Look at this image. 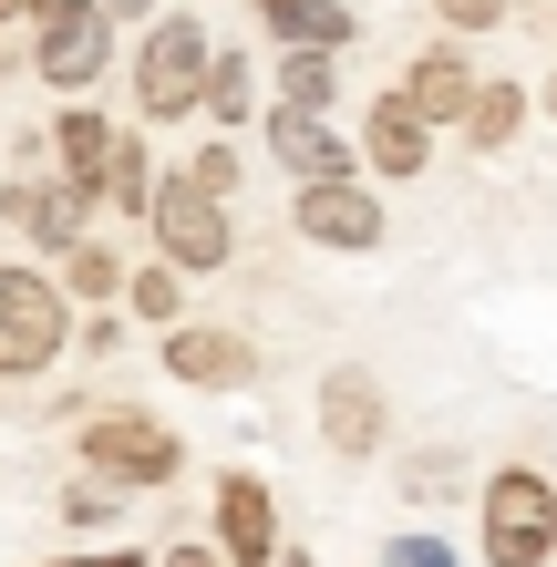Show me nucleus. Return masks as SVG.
<instances>
[{"instance_id":"obj_1","label":"nucleus","mask_w":557,"mask_h":567,"mask_svg":"<svg viewBox=\"0 0 557 567\" xmlns=\"http://www.w3.org/2000/svg\"><path fill=\"white\" fill-rule=\"evenodd\" d=\"M475 547H485V567H547L557 557V485L537 464H496V475H485Z\"/></svg>"},{"instance_id":"obj_2","label":"nucleus","mask_w":557,"mask_h":567,"mask_svg":"<svg viewBox=\"0 0 557 567\" xmlns=\"http://www.w3.org/2000/svg\"><path fill=\"white\" fill-rule=\"evenodd\" d=\"M207 62H217V42H207V21H196V11L145 21V52H135V114H145V124H186L196 93H207Z\"/></svg>"},{"instance_id":"obj_3","label":"nucleus","mask_w":557,"mask_h":567,"mask_svg":"<svg viewBox=\"0 0 557 567\" xmlns=\"http://www.w3.org/2000/svg\"><path fill=\"white\" fill-rule=\"evenodd\" d=\"M62 351H73L62 279H42V269H0V382H42Z\"/></svg>"},{"instance_id":"obj_4","label":"nucleus","mask_w":557,"mask_h":567,"mask_svg":"<svg viewBox=\"0 0 557 567\" xmlns=\"http://www.w3.org/2000/svg\"><path fill=\"white\" fill-rule=\"evenodd\" d=\"M145 227H155V248H166L186 279H217L227 258H238V227H227V196H217V186H196L186 165H176L166 186H155V217H145Z\"/></svg>"},{"instance_id":"obj_5","label":"nucleus","mask_w":557,"mask_h":567,"mask_svg":"<svg viewBox=\"0 0 557 567\" xmlns=\"http://www.w3.org/2000/svg\"><path fill=\"white\" fill-rule=\"evenodd\" d=\"M104 62H114V11L104 0H52V11L31 21V73L52 93H83Z\"/></svg>"},{"instance_id":"obj_6","label":"nucleus","mask_w":557,"mask_h":567,"mask_svg":"<svg viewBox=\"0 0 557 567\" xmlns=\"http://www.w3.org/2000/svg\"><path fill=\"white\" fill-rule=\"evenodd\" d=\"M176 464H186V444L155 413H104V423L83 433V475H104L124 495H135V485H176Z\"/></svg>"},{"instance_id":"obj_7","label":"nucleus","mask_w":557,"mask_h":567,"mask_svg":"<svg viewBox=\"0 0 557 567\" xmlns=\"http://www.w3.org/2000/svg\"><path fill=\"white\" fill-rule=\"evenodd\" d=\"M93 207H104V196H93V186H73L62 165H42V176L21 165V186H0V217H11L31 248H52V258L83 238V217H93Z\"/></svg>"},{"instance_id":"obj_8","label":"nucleus","mask_w":557,"mask_h":567,"mask_svg":"<svg viewBox=\"0 0 557 567\" xmlns=\"http://www.w3.org/2000/svg\"><path fill=\"white\" fill-rule=\"evenodd\" d=\"M289 227H300L310 248L362 258V248H382V196H372L362 176H341V186H300V196H289Z\"/></svg>"},{"instance_id":"obj_9","label":"nucleus","mask_w":557,"mask_h":567,"mask_svg":"<svg viewBox=\"0 0 557 567\" xmlns=\"http://www.w3.org/2000/svg\"><path fill=\"white\" fill-rule=\"evenodd\" d=\"M269 155L289 165V186H341V176H362V145H341L331 114H310V104H269Z\"/></svg>"},{"instance_id":"obj_10","label":"nucleus","mask_w":557,"mask_h":567,"mask_svg":"<svg viewBox=\"0 0 557 567\" xmlns=\"http://www.w3.org/2000/svg\"><path fill=\"white\" fill-rule=\"evenodd\" d=\"M155 361H166L186 392H248L258 382V351L238 341V330H207V320H176L166 341H155Z\"/></svg>"},{"instance_id":"obj_11","label":"nucleus","mask_w":557,"mask_h":567,"mask_svg":"<svg viewBox=\"0 0 557 567\" xmlns=\"http://www.w3.org/2000/svg\"><path fill=\"white\" fill-rule=\"evenodd\" d=\"M382 433H392V403H382L372 372H351V361H341V372H320V444L362 464V454H382Z\"/></svg>"},{"instance_id":"obj_12","label":"nucleus","mask_w":557,"mask_h":567,"mask_svg":"<svg viewBox=\"0 0 557 567\" xmlns=\"http://www.w3.org/2000/svg\"><path fill=\"white\" fill-rule=\"evenodd\" d=\"M217 547H227V567H279V506L238 464L217 475Z\"/></svg>"},{"instance_id":"obj_13","label":"nucleus","mask_w":557,"mask_h":567,"mask_svg":"<svg viewBox=\"0 0 557 567\" xmlns=\"http://www.w3.org/2000/svg\"><path fill=\"white\" fill-rule=\"evenodd\" d=\"M362 165H372V176H392V186H413L423 165H434V124L403 104V83H392L382 104L362 114Z\"/></svg>"},{"instance_id":"obj_14","label":"nucleus","mask_w":557,"mask_h":567,"mask_svg":"<svg viewBox=\"0 0 557 567\" xmlns=\"http://www.w3.org/2000/svg\"><path fill=\"white\" fill-rule=\"evenodd\" d=\"M403 104H413L423 124H465V104H475V73H465V52H454V42L413 52V73H403Z\"/></svg>"},{"instance_id":"obj_15","label":"nucleus","mask_w":557,"mask_h":567,"mask_svg":"<svg viewBox=\"0 0 557 567\" xmlns=\"http://www.w3.org/2000/svg\"><path fill=\"white\" fill-rule=\"evenodd\" d=\"M114 135H124L114 114H93V104H62L42 145H52V165H62L73 186H93V196H104V155H114Z\"/></svg>"},{"instance_id":"obj_16","label":"nucleus","mask_w":557,"mask_h":567,"mask_svg":"<svg viewBox=\"0 0 557 567\" xmlns=\"http://www.w3.org/2000/svg\"><path fill=\"white\" fill-rule=\"evenodd\" d=\"M258 21H269V42L279 52H341L351 31V0H258Z\"/></svg>"},{"instance_id":"obj_17","label":"nucleus","mask_w":557,"mask_h":567,"mask_svg":"<svg viewBox=\"0 0 557 567\" xmlns=\"http://www.w3.org/2000/svg\"><path fill=\"white\" fill-rule=\"evenodd\" d=\"M155 186L166 176H155V155H145V124H124L114 155H104V207L114 217H155Z\"/></svg>"},{"instance_id":"obj_18","label":"nucleus","mask_w":557,"mask_h":567,"mask_svg":"<svg viewBox=\"0 0 557 567\" xmlns=\"http://www.w3.org/2000/svg\"><path fill=\"white\" fill-rule=\"evenodd\" d=\"M124 279H135V269H124V258H114L104 238H73V248H62V299H93V310H124Z\"/></svg>"},{"instance_id":"obj_19","label":"nucleus","mask_w":557,"mask_h":567,"mask_svg":"<svg viewBox=\"0 0 557 567\" xmlns=\"http://www.w3.org/2000/svg\"><path fill=\"white\" fill-rule=\"evenodd\" d=\"M516 124H527V83H475V104H465V145H475V155H496V145H516Z\"/></svg>"},{"instance_id":"obj_20","label":"nucleus","mask_w":557,"mask_h":567,"mask_svg":"<svg viewBox=\"0 0 557 567\" xmlns=\"http://www.w3.org/2000/svg\"><path fill=\"white\" fill-rule=\"evenodd\" d=\"M196 114H207V124H248V114H258V62H248V52H217Z\"/></svg>"},{"instance_id":"obj_21","label":"nucleus","mask_w":557,"mask_h":567,"mask_svg":"<svg viewBox=\"0 0 557 567\" xmlns=\"http://www.w3.org/2000/svg\"><path fill=\"white\" fill-rule=\"evenodd\" d=\"M279 104L331 114L341 104V52H279Z\"/></svg>"},{"instance_id":"obj_22","label":"nucleus","mask_w":557,"mask_h":567,"mask_svg":"<svg viewBox=\"0 0 557 567\" xmlns=\"http://www.w3.org/2000/svg\"><path fill=\"white\" fill-rule=\"evenodd\" d=\"M124 310L155 320V330H176V310H186V269H176V258H166V269H135V279H124Z\"/></svg>"},{"instance_id":"obj_23","label":"nucleus","mask_w":557,"mask_h":567,"mask_svg":"<svg viewBox=\"0 0 557 567\" xmlns=\"http://www.w3.org/2000/svg\"><path fill=\"white\" fill-rule=\"evenodd\" d=\"M114 516H124V485H104V475L62 495V526H114Z\"/></svg>"},{"instance_id":"obj_24","label":"nucleus","mask_w":557,"mask_h":567,"mask_svg":"<svg viewBox=\"0 0 557 567\" xmlns=\"http://www.w3.org/2000/svg\"><path fill=\"white\" fill-rule=\"evenodd\" d=\"M506 11H516V0H434L444 31H506Z\"/></svg>"},{"instance_id":"obj_25","label":"nucleus","mask_w":557,"mask_h":567,"mask_svg":"<svg viewBox=\"0 0 557 567\" xmlns=\"http://www.w3.org/2000/svg\"><path fill=\"white\" fill-rule=\"evenodd\" d=\"M382 567H454V547H444V537H392Z\"/></svg>"},{"instance_id":"obj_26","label":"nucleus","mask_w":557,"mask_h":567,"mask_svg":"<svg viewBox=\"0 0 557 567\" xmlns=\"http://www.w3.org/2000/svg\"><path fill=\"white\" fill-rule=\"evenodd\" d=\"M186 176H196V186H217V196H227V186H238V145H207V155H196V165H186Z\"/></svg>"},{"instance_id":"obj_27","label":"nucleus","mask_w":557,"mask_h":567,"mask_svg":"<svg viewBox=\"0 0 557 567\" xmlns=\"http://www.w3.org/2000/svg\"><path fill=\"white\" fill-rule=\"evenodd\" d=\"M155 567H227V547H196V537H186V547H166Z\"/></svg>"},{"instance_id":"obj_28","label":"nucleus","mask_w":557,"mask_h":567,"mask_svg":"<svg viewBox=\"0 0 557 567\" xmlns=\"http://www.w3.org/2000/svg\"><path fill=\"white\" fill-rule=\"evenodd\" d=\"M52 567H155V557H135V547H114V557H52Z\"/></svg>"},{"instance_id":"obj_29","label":"nucleus","mask_w":557,"mask_h":567,"mask_svg":"<svg viewBox=\"0 0 557 567\" xmlns=\"http://www.w3.org/2000/svg\"><path fill=\"white\" fill-rule=\"evenodd\" d=\"M42 11H52V0H0V21H11V31H21V21H42Z\"/></svg>"},{"instance_id":"obj_30","label":"nucleus","mask_w":557,"mask_h":567,"mask_svg":"<svg viewBox=\"0 0 557 567\" xmlns=\"http://www.w3.org/2000/svg\"><path fill=\"white\" fill-rule=\"evenodd\" d=\"M104 11H114V21H155V0H104Z\"/></svg>"},{"instance_id":"obj_31","label":"nucleus","mask_w":557,"mask_h":567,"mask_svg":"<svg viewBox=\"0 0 557 567\" xmlns=\"http://www.w3.org/2000/svg\"><path fill=\"white\" fill-rule=\"evenodd\" d=\"M279 567H310V557H300V547H279Z\"/></svg>"},{"instance_id":"obj_32","label":"nucleus","mask_w":557,"mask_h":567,"mask_svg":"<svg viewBox=\"0 0 557 567\" xmlns=\"http://www.w3.org/2000/svg\"><path fill=\"white\" fill-rule=\"evenodd\" d=\"M537 104H547V114H557V73H547V93H537Z\"/></svg>"}]
</instances>
